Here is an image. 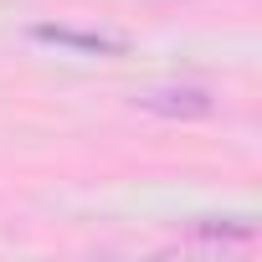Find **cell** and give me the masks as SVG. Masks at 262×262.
Masks as SVG:
<instances>
[{
    "instance_id": "1",
    "label": "cell",
    "mask_w": 262,
    "mask_h": 262,
    "mask_svg": "<svg viewBox=\"0 0 262 262\" xmlns=\"http://www.w3.org/2000/svg\"><path fill=\"white\" fill-rule=\"evenodd\" d=\"M134 108L160 113V118H211L216 113V98L206 88H190V82H160V88H139L134 93Z\"/></svg>"
},
{
    "instance_id": "2",
    "label": "cell",
    "mask_w": 262,
    "mask_h": 262,
    "mask_svg": "<svg viewBox=\"0 0 262 262\" xmlns=\"http://www.w3.org/2000/svg\"><path fill=\"white\" fill-rule=\"evenodd\" d=\"M31 36H36V41H52V47H72V52H93V57H123V52H128L123 36H108V31H77V26H36Z\"/></svg>"
}]
</instances>
